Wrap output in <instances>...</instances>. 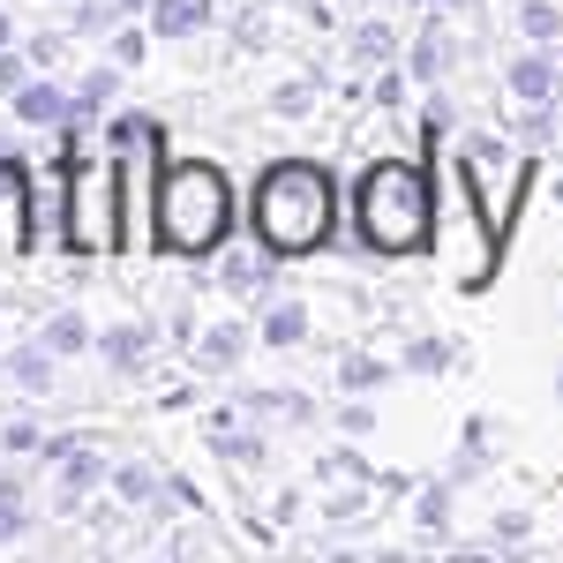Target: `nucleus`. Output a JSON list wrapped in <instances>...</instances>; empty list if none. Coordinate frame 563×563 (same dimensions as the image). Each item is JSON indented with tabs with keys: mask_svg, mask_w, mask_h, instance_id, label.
<instances>
[{
	"mask_svg": "<svg viewBox=\"0 0 563 563\" xmlns=\"http://www.w3.org/2000/svg\"><path fill=\"white\" fill-rule=\"evenodd\" d=\"M249 225L271 256H316L339 233V180L316 158H271L249 196Z\"/></svg>",
	"mask_w": 563,
	"mask_h": 563,
	"instance_id": "f257e3e1",
	"label": "nucleus"
},
{
	"mask_svg": "<svg viewBox=\"0 0 563 563\" xmlns=\"http://www.w3.org/2000/svg\"><path fill=\"white\" fill-rule=\"evenodd\" d=\"M353 225L376 256H421L435 249V180L413 158H368L353 180Z\"/></svg>",
	"mask_w": 563,
	"mask_h": 563,
	"instance_id": "f03ea898",
	"label": "nucleus"
},
{
	"mask_svg": "<svg viewBox=\"0 0 563 563\" xmlns=\"http://www.w3.org/2000/svg\"><path fill=\"white\" fill-rule=\"evenodd\" d=\"M233 233V180L211 158H166L158 174V249L166 256H211Z\"/></svg>",
	"mask_w": 563,
	"mask_h": 563,
	"instance_id": "7ed1b4c3",
	"label": "nucleus"
},
{
	"mask_svg": "<svg viewBox=\"0 0 563 563\" xmlns=\"http://www.w3.org/2000/svg\"><path fill=\"white\" fill-rule=\"evenodd\" d=\"M129 249V218H121V151H84L76 166H60V256L98 263Z\"/></svg>",
	"mask_w": 563,
	"mask_h": 563,
	"instance_id": "20e7f679",
	"label": "nucleus"
},
{
	"mask_svg": "<svg viewBox=\"0 0 563 563\" xmlns=\"http://www.w3.org/2000/svg\"><path fill=\"white\" fill-rule=\"evenodd\" d=\"M459 174L474 188V203L488 211V225L504 233V225H511V203H519V188H526V158L504 151V143H488V135H474V143L459 151Z\"/></svg>",
	"mask_w": 563,
	"mask_h": 563,
	"instance_id": "39448f33",
	"label": "nucleus"
},
{
	"mask_svg": "<svg viewBox=\"0 0 563 563\" xmlns=\"http://www.w3.org/2000/svg\"><path fill=\"white\" fill-rule=\"evenodd\" d=\"M31 233H38V188H31V174H23V158L8 151V158H0V263L23 256Z\"/></svg>",
	"mask_w": 563,
	"mask_h": 563,
	"instance_id": "423d86ee",
	"label": "nucleus"
},
{
	"mask_svg": "<svg viewBox=\"0 0 563 563\" xmlns=\"http://www.w3.org/2000/svg\"><path fill=\"white\" fill-rule=\"evenodd\" d=\"M0 376L23 390V398H53V376H60V353L45 346H8V361H0Z\"/></svg>",
	"mask_w": 563,
	"mask_h": 563,
	"instance_id": "0eeeda50",
	"label": "nucleus"
},
{
	"mask_svg": "<svg viewBox=\"0 0 563 563\" xmlns=\"http://www.w3.org/2000/svg\"><path fill=\"white\" fill-rule=\"evenodd\" d=\"M8 106H15V121H23V129H60V121L76 113V106H68V84H45V76H31Z\"/></svg>",
	"mask_w": 563,
	"mask_h": 563,
	"instance_id": "6e6552de",
	"label": "nucleus"
},
{
	"mask_svg": "<svg viewBox=\"0 0 563 563\" xmlns=\"http://www.w3.org/2000/svg\"><path fill=\"white\" fill-rule=\"evenodd\" d=\"M98 353H106V368L135 376V368L151 361V323H113V331H98Z\"/></svg>",
	"mask_w": 563,
	"mask_h": 563,
	"instance_id": "1a4fd4ad",
	"label": "nucleus"
},
{
	"mask_svg": "<svg viewBox=\"0 0 563 563\" xmlns=\"http://www.w3.org/2000/svg\"><path fill=\"white\" fill-rule=\"evenodd\" d=\"M113 90H121V60H106V68H90V76H76V90H68V121H98L106 106H113Z\"/></svg>",
	"mask_w": 563,
	"mask_h": 563,
	"instance_id": "9d476101",
	"label": "nucleus"
},
{
	"mask_svg": "<svg viewBox=\"0 0 563 563\" xmlns=\"http://www.w3.org/2000/svg\"><path fill=\"white\" fill-rule=\"evenodd\" d=\"M143 15H151L158 38H196V31L211 23V0H151Z\"/></svg>",
	"mask_w": 563,
	"mask_h": 563,
	"instance_id": "9b49d317",
	"label": "nucleus"
},
{
	"mask_svg": "<svg viewBox=\"0 0 563 563\" xmlns=\"http://www.w3.org/2000/svg\"><path fill=\"white\" fill-rule=\"evenodd\" d=\"M511 90H519L526 106H549V98H556V60H549V53H526V60H511Z\"/></svg>",
	"mask_w": 563,
	"mask_h": 563,
	"instance_id": "f8f14e48",
	"label": "nucleus"
},
{
	"mask_svg": "<svg viewBox=\"0 0 563 563\" xmlns=\"http://www.w3.org/2000/svg\"><path fill=\"white\" fill-rule=\"evenodd\" d=\"M271 263H278V256L256 241V256H249V249H241V256H225L218 278H225V294H263V286H271Z\"/></svg>",
	"mask_w": 563,
	"mask_h": 563,
	"instance_id": "ddd939ff",
	"label": "nucleus"
},
{
	"mask_svg": "<svg viewBox=\"0 0 563 563\" xmlns=\"http://www.w3.org/2000/svg\"><path fill=\"white\" fill-rule=\"evenodd\" d=\"M45 346L60 353V361H76V353H90V323L76 308H53V316H45Z\"/></svg>",
	"mask_w": 563,
	"mask_h": 563,
	"instance_id": "4468645a",
	"label": "nucleus"
},
{
	"mask_svg": "<svg viewBox=\"0 0 563 563\" xmlns=\"http://www.w3.org/2000/svg\"><path fill=\"white\" fill-rule=\"evenodd\" d=\"M308 339V308L301 301H278L271 316H263V346H301Z\"/></svg>",
	"mask_w": 563,
	"mask_h": 563,
	"instance_id": "2eb2a0df",
	"label": "nucleus"
},
{
	"mask_svg": "<svg viewBox=\"0 0 563 563\" xmlns=\"http://www.w3.org/2000/svg\"><path fill=\"white\" fill-rule=\"evenodd\" d=\"M241 346H249V331H241V323H218L211 339H196V361H203V368H233Z\"/></svg>",
	"mask_w": 563,
	"mask_h": 563,
	"instance_id": "dca6fc26",
	"label": "nucleus"
},
{
	"mask_svg": "<svg viewBox=\"0 0 563 563\" xmlns=\"http://www.w3.org/2000/svg\"><path fill=\"white\" fill-rule=\"evenodd\" d=\"M106 23H129V8H121V0H76V8H68V38H90V31H106Z\"/></svg>",
	"mask_w": 563,
	"mask_h": 563,
	"instance_id": "f3484780",
	"label": "nucleus"
},
{
	"mask_svg": "<svg viewBox=\"0 0 563 563\" xmlns=\"http://www.w3.org/2000/svg\"><path fill=\"white\" fill-rule=\"evenodd\" d=\"M113 496H121L129 511H143V504H158V474L129 459V466H113Z\"/></svg>",
	"mask_w": 563,
	"mask_h": 563,
	"instance_id": "a211bd4d",
	"label": "nucleus"
},
{
	"mask_svg": "<svg viewBox=\"0 0 563 563\" xmlns=\"http://www.w3.org/2000/svg\"><path fill=\"white\" fill-rule=\"evenodd\" d=\"M519 31H526L533 45H556V38H563V15L549 8V0H519Z\"/></svg>",
	"mask_w": 563,
	"mask_h": 563,
	"instance_id": "6ab92c4d",
	"label": "nucleus"
},
{
	"mask_svg": "<svg viewBox=\"0 0 563 563\" xmlns=\"http://www.w3.org/2000/svg\"><path fill=\"white\" fill-rule=\"evenodd\" d=\"M443 68H451V38H443V31H421V38H413V76L435 84Z\"/></svg>",
	"mask_w": 563,
	"mask_h": 563,
	"instance_id": "aec40b11",
	"label": "nucleus"
},
{
	"mask_svg": "<svg viewBox=\"0 0 563 563\" xmlns=\"http://www.w3.org/2000/svg\"><path fill=\"white\" fill-rule=\"evenodd\" d=\"M413 519H421V533H443V526H451V481H429V488H421Z\"/></svg>",
	"mask_w": 563,
	"mask_h": 563,
	"instance_id": "412c9836",
	"label": "nucleus"
},
{
	"mask_svg": "<svg viewBox=\"0 0 563 563\" xmlns=\"http://www.w3.org/2000/svg\"><path fill=\"white\" fill-rule=\"evenodd\" d=\"M339 384H346V390H376V384H390V361H368V353H353L346 368H339Z\"/></svg>",
	"mask_w": 563,
	"mask_h": 563,
	"instance_id": "4be33fe9",
	"label": "nucleus"
},
{
	"mask_svg": "<svg viewBox=\"0 0 563 563\" xmlns=\"http://www.w3.org/2000/svg\"><path fill=\"white\" fill-rule=\"evenodd\" d=\"M31 68H38L31 53H15V45H0V98H15V90L31 84Z\"/></svg>",
	"mask_w": 563,
	"mask_h": 563,
	"instance_id": "5701e85b",
	"label": "nucleus"
},
{
	"mask_svg": "<svg viewBox=\"0 0 563 563\" xmlns=\"http://www.w3.org/2000/svg\"><path fill=\"white\" fill-rule=\"evenodd\" d=\"M23 526H31V511H23V488H15V481H0V541H15Z\"/></svg>",
	"mask_w": 563,
	"mask_h": 563,
	"instance_id": "b1692460",
	"label": "nucleus"
},
{
	"mask_svg": "<svg viewBox=\"0 0 563 563\" xmlns=\"http://www.w3.org/2000/svg\"><path fill=\"white\" fill-rule=\"evenodd\" d=\"M406 368L435 376V368H451V346H443V339H413V346H406Z\"/></svg>",
	"mask_w": 563,
	"mask_h": 563,
	"instance_id": "393cba45",
	"label": "nucleus"
},
{
	"mask_svg": "<svg viewBox=\"0 0 563 563\" xmlns=\"http://www.w3.org/2000/svg\"><path fill=\"white\" fill-rule=\"evenodd\" d=\"M353 53H361V60H384V53H390V31H384V23H368V31H353Z\"/></svg>",
	"mask_w": 563,
	"mask_h": 563,
	"instance_id": "a878e982",
	"label": "nucleus"
},
{
	"mask_svg": "<svg viewBox=\"0 0 563 563\" xmlns=\"http://www.w3.org/2000/svg\"><path fill=\"white\" fill-rule=\"evenodd\" d=\"M60 45H68V31H38V38L23 45V53H31L38 68H53V60H60Z\"/></svg>",
	"mask_w": 563,
	"mask_h": 563,
	"instance_id": "bb28decb",
	"label": "nucleus"
},
{
	"mask_svg": "<svg viewBox=\"0 0 563 563\" xmlns=\"http://www.w3.org/2000/svg\"><path fill=\"white\" fill-rule=\"evenodd\" d=\"M143 45H151V31H113V60L135 68V60H143Z\"/></svg>",
	"mask_w": 563,
	"mask_h": 563,
	"instance_id": "cd10ccee",
	"label": "nucleus"
},
{
	"mask_svg": "<svg viewBox=\"0 0 563 563\" xmlns=\"http://www.w3.org/2000/svg\"><path fill=\"white\" fill-rule=\"evenodd\" d=\"M45 435L31 429V421H8V429H0V451H38Z\"/></svg>",
	"mask_w": 563,
	"mask_h": 563,
	"instance_id": "c85d7f7f",
	"label": "nucleus"
},
{
	"mask_svg": "<svg viewBox=\"0 0 563 563\" xmlns=\"http://www.w3.org/2000/svg\"><path fill=\"white\" fill-rule=\"evenodd\" d=\"M271 106H278V113H308V84H286Z\"/></svg>",
	"mask_w": 563,
	"mask_h": 563,
	"instance_id": "c756f323",
	"label": "nucleus"
},
{
	"mask_svg": "<svg viewBox=\"0 0 563 563\" xmlns=\"http://www.w3.org/2000/svg\"><path fill=\"white\" fill-rule=\"evenodd\" d=\"M496 541H526V511H504L496 519Z\"/></svg>",
	"mask_w": 563,
	"mask_h": 563,
	"instance_id": "7c9ffc66",
	"label": "nucleus"
},
{
	"mask_svg": "<svg viewBox=\"0 0 563 563\" xmlns=\"http://www.w3.org/2000/svg\"><path fill=\"white\" fill-rule=\"evenodd\" d=\"M0 45H15V23H8V15H0Z\"/></svg>",
	"mask_w": 563,
	"mask_h": 563,
	"instance_id": "2f4dec72",
	"label": "nucleus"
},
{
	"mask_svg": "<svg viewBox=\"0 0 563 563\" xmlns=\"http://www.w3.org/2000/svg\"><path fill=\"white\" fill-rule=\"evenodd\" d=\"M121 8H129V15H135V8H151V0H121Z\"/></svg>",
	"mask_w": 563,
	"mask_h": 563,
	"instance_id": "473e14b6",
	"label": "nucleus"
},
{
	"mask_svg": "<svg viewBox=\"0 0 563 563\" xmlns=\"http://www.w3.org/2000/svg\"><path fill=\"white\" fill-rule=\"evenodd\" d=\"M556 390H563V376H556Z\"/></svg>",
	"mask_w": 563,
	"mask_h": 563,
	"instance_id": "72a5a7b5",
	"label": "nucleus"
}]
</instances>
